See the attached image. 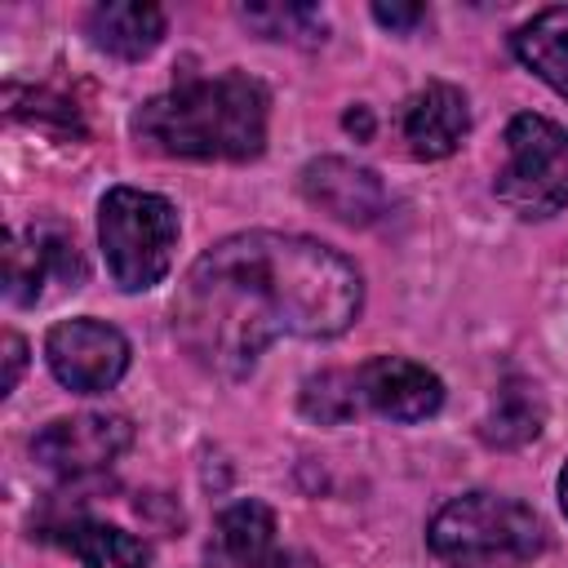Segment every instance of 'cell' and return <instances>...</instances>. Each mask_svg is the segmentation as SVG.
<instances>
[{
    "mask_svg": "<svg viewBox=\"0 0 568 568\" xmlns=\"http://www.w3.org/2000/svg\"><path fill=\"white\" fill-rule=\"evenodd\" d=\"M373 18L390 31H413L417 22H426V4H373Z\"/></svg>",
    "mask_w": 568,
    "mask_h": 568,
    "instance_id": "cell-19",
    "label": "cell"
},
{
    "mask_svg": "<svg viewBox=\"0 0 568 568\" xmlns=\"http://www.w3.org/2000/svg\"><path fill=\"white\" fill-rule=\"evenodd\" d=\"M217 559L226 568H280L275 515L266 501L244 497L217 515Z\"/></svg>",
    "mask_w": 568,
    "mask_h": 568,
    "instance_id": "cell-13",
    "label": "cell"
},
{
    "mask_svg": "<svg viewBox=\"0 0 568 568\" xmlns=\"http://www.w3.org/2000/svg\"><path fill=\"white\" fill-rule=\"evenodd\" d=\"M49 280H67L80 288L84 262L75 248V231L62 222H31L27 231H9L4 240V297L13 306H36Z\"/></svg>",
    "mask_w": 568,
    "mask_h": 568,
    "instance_id": "cell-8",
    "label": "cell"
},
{
    "mask_svg": "<svg viewBox=\"0 0 568 568\" xmlns=\"http://www.w3.org/2000/svg\"><path fill=\"white\" fill-rule=\"evenodd\" d=\"M244 27H253L266 40H288V44H320L328 22L315 4L306 0H275V4H240Z\"/></svg>",
    "mask_w": 568,
    "mask_h": 568,
    "instance_id": "cell-17",
    "label": "cell"
},
{
    "mask_svg": "<svg viewBox=\"0 0 568 568\" xmlns=\"http://www.w3.org/2000/svg\"><path fill=\"white\" fill-rule=\"evenodd\" d=\"M497 200L519 217H555L568 209V129L546 115H515L506 124V164Z\"/></svg>",
    "mask_w": 568,
    "mask_h": 568,
    "instance_id": "cell-5",
    "label": "cell"
},
{
    "mask_svg": "<svg viewBox=\"0 0 568 568\" xmlns=\"http://www.w3.org/2000/svg\"><path fill=\"white\" fill-rule=\"evenodd\" d=\"M302 195L324 209L328 217L346 222V226H368L382 217L386 209V186L373 169L351 164L342 155H320L302 169Z\"/></svg>",
    "mask_w": 568,
    "mask_h": 568,
    "instance_id": "cell-10",
    "label": "cell"
},
{
    "mask_svg": "<svg viewBox=\"0 0 568 568\" xmlns=\"http://www.w3.org/2000/svg\"><path fill=\"white\" fill-rule=\"evenodd\" d=\"M426 541L453 568H515L546 550V528L515 497L466 493L435 510Z\"/></svg>",
    "mask_w": 568,
    "mask_h": 568,
    "instance_id": "cell-3",
    "label": "cell"
},
{
    "mask_svg": "<svg viewBox=\"0 0 568 568\" xmlns=\"http://www.w3.org/2000/svg\"><path fill=\"white\" fill-rule=\"evenodd\" d=\"M546 426V399L528 377H506L479 422V439L493 448H524Z\"/></svg>",
    "mask_w": 568,
    "mask_h": 568,
    "instance_id": "cell-14",
    "label": "cell"
},
{
    "mask_svg": "<svg viewBox=\"0 0 568 568\" xmlns=\"http://www.w3.org/2000/svg\"><path fill=\"white\" fill-rule=\"evenodd\" d=\"M302 413L320 426H342L359 413V390H355V368H328L320 377H306L302 386Z\"/></svg>",
    "mask_w": 568,
    "mask_h": 568,
    "instance_id": "cell-18",
    "label": "cell"
},
{
    "mask_svg": "<svg viewBox=\"0 0 568 568\" xmlns=\"http://www.w3.org/2000/svg\"><path fill=\"white\" fill-rule=\"evenodd\" d=\"M129 444H133V422L129 417H120V413H75V417L49 422L31 439V457L49 475L80 479V475H93V470L111 466Z\"/></svg>",
    "mask_w": 568,
    "mask_h": 568,
    "instance_id": "cell-7",
    "label": "cell"
},
{
    "mask_svg": "<svg viewBox=\"0 0 568 568\" xmlns=\"http://www.w3.org/2000/svg\"><path fill=\"white\" fill-rule=\"evenodd\" d=\"M44 359H49V373L67 390L98 395V390H111L124 377V368H129V337L115 324H102L93 315L62 320L44 337Z\"/></svg>",
    "mask_w": 568,
    "mask_h": 568,
    "instance_id": "cell-6",
    "label": "cell"
},
{
    "mask_svg": "<svg viewBox=\"0 0 568 568\" xmlns=\"http://www.w3.org/2000/svg\"><path fill=\"white\" fill-rule=\"evenodd\" d=\"M466 129H470V106H466V93L457 84L430 80L404 106V142L417 160L453 155L457 142L466 138Z\"/></svg>",
    "mask_w": 568,
    "mask_h": 568,
    "instance_id": "cell-11",
    "label": "cell"
},
{
    "mask_svg": "<svg viewBox=\"0 0 568 568\" xmlns=\"http://www.w3.org/2000/svg\"><path fill=\"white\" fill-rule=\"evenodd\" d=\"M559 506H564V515H568V466L559 470Z\"/></svg>",
    "mask_w": 568,
    "mask_h": 568,
    "instance_id": "cell-22",
    "label": "cell"
},
{
    "mask_svg": "<svg viewBox=\"0 0 568 568\" xmlns=\"http://www.w3.org/2000/svg\"><path fill=\"white\" fill-rule=\"evenodd\" d=\"M271 93L244 71L191 75L133 111V133L178 160H253L266 146Z\"/></svg>",
    "mask_w": 568,
    "mask_h": 568,
    "instance_id": "cell-2",
    "label": "cell"
},
{
    "mask_svg": "<svg viewBox=\"0 0 568 568\" xmlns=\"http://www.w3.org/2000/svg\"><path fill=\"white\" fill-rule=\"evenodd\" d=\"M355 138H373V115H368V106H355V111H346V120H342Z\"/></svg>",
    "mask_w": 568,
    "mask_h": 568,
    "instance_id": "cell-21",
    "label": "cell"
},
{
    "mask_svg": "<svg viewBox=\"0 0 568 568\" xmlns=\"http://www.w3.org/2000/svg\"><path fill=\"white\" fill-rule=\"evenodd\" d=\"M84 27L93 49L120 62H142L164 40V9L142 0H111V4H93Z\"/></svg>",
    "mask_w": 568,
    "mask_h": 568,
    "instance_id": "cell-12",
    "label": "cell"
},
{
    "mask_svg": "<svg viewBox=\"0 0 568 568\" xmlns=\"http://www.w3.org/2000/svg\"><path fill=\"white\" fill-rule=\"evenodd\" d=\"M510 49H515V58L537 80H546L559 98H568V4H555V9L532 13L510 36Z\"/></svg>",
    "mask_w": 568,
    "mask_h": 568,
    "instance_id": "cell-15",
    "label": "cell"
},
{
    "mask_svg": "<svg viewBox=\"0 0 568 568\" xmlns=\"http://www.w3.org/2000/svg\"><path fill=\"white\" fill-rule=\"evenodd\" d=\"M49 537L71 546L84 568H146L151 564L142 537L111 528V524H67L62 532H49Z\"/></svg>",
    "mask_w": 568,
    "mask_h": 568,
    "instance_id": "cell-16",
    "label": "cell"
},
{
    "mask_svg": "<svg viewBox=\"0 0 568 568\" xmlns=\"http://www.w3.org/2000/svg\"><path fill=\"white\" fill-rule=\"evenodd\" d=\"M364 280L311 235L240 231L204 248L173 297V337L217 373L244 377L275 337H337L359 320Z\"/></svg>",
    "mask_w": 568,
    "mask_h": 568,
    "instance_id": "cell-1",
    "label": "cell"
},
{
    "mask_svg": "<svg viewBox=\"0 0 568 568\" xmlns=\"http://www.w3.org/2000/svg\"><path fill=\"white\" fill-rule=\"evenodd\" d=\"M22 364H27V342H22L18 333H4V395L18 386Z\"/></svg>",
    "mask_w": 568,
    "mask_h": 568,
    "instance_id": "cell-20",
    "label": "cell"
},
{
    "mask_svg": "<svg viewBox=\"0 0 568 568\" xmlns=\"http://www.w3.org/2000/svg\"><path fill=\"white\" fill-rule=\"evenodd\" d=\"M355 390L359 408H373L390 422H426L444 404V382L404 355H377L355 368Z\"/></svg>",
    "mask_w": 568,
    "mask_h": 568,
    "instance_id": "cell-9",
    "label": "cell"
},
{
    "mask_svg": "<svg viewBox=\"0 0 568 568\" xmlns=\"http://www.w3.org/2000/svg\"><path fill=\"white\" fill-rule=\"evenodd\" d=\"M98 240L111 280L124 293H146L173 266L178 209L155 191L111 186L98 204Z\"/></svg>",
    "mask_w": 568,
    "mask_h": 568,
    "instance_id": "cell-4",
    "label": "cell"
}]
</instances>
